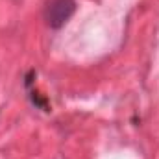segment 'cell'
I'll list each match as a JSON object with an SVG mask.
<instances>
[{"mask_svg":"<svg viewBox=\"0 0 159 159\" xmlns=\"http://www.w3.org/2000/svg\"><path fill=\"white\" fill-rule=\"evenodd\" d=\"M76 2L74 0H50L46 7V22L52 28H61L74 13Z\"/></svg>","mask_w":159,"mask_h":159,"instance_id":"obj_1","label":"cell"}]
</instances>
